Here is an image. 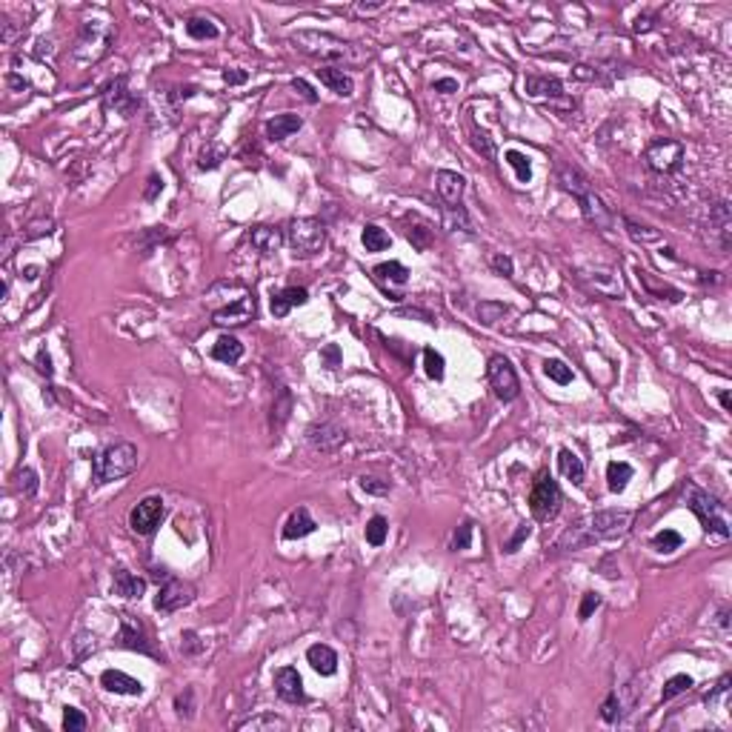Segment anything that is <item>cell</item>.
Listing matches in <instances>:
<instances>
[{
    "instance_id": "obj_1",
    "label": "cell",
    "mask_w": 732,
    "mask_h": 732,
    "mask_svg": "<svg viewBox=\"0 0 732 732\" xmlns=\"http://www.w3.org/2000/svg\"><path fill=\"white\" fill-rule=\"evenodd\" d=\"M292 43L301 52H306L309 58L327 61V63H361L364 61V52L355 43H346V40L329 35V32L304 29V32L292 35Z\"/></svg>"
},
{
    "instance_id": "obj_2",
    "label": "cell",
    "mask_w": 732,
    "mask_h": 732,
    "mask_svg": "<svg viewBox=\"0 0 732 732\" xmlns=\"http://www.w3.org/2000/svg\"><path fill=\"white\" fill-rule=\"evenodd\" d=\"M134 467H138V446L129 444V441H120V444H112V446H106L95 455L92 475L98 483H109V481H120V478L132 475Z\"/></svg>"
},
{
    "instance_id": "obj_3",
    "label": "cell",
    "mask_w": 732,
    "mask_h": 732,
    "mask_svg": "<svg viewBox=\"0 0 732 732\" xmlns=\"http://www.w3.org/2000/svg\"><path fill=\"white\" fill-rule=\"evenodd\" d=\"M687 504L690 509L698 515V521L703 524V529H712L721 538H729V524L724 515V504H718V498H712L710 492L698 490V486H687Z\"/></svg>"
},
{
    "instance_id": "obj_4",
    "label": "cell",
    "mask_w": 732,
    "mask_h": 732,
    "mask_svg": "<svg viewBox=\"0 0 732 732\" xmlns=\"http://www.w3.org/2000/svg\"><path fill=\"white\" fill-rule=\"evenodd\" d=\"M286 243L297 255H315L327 243V226L318 218H297L286 229Z\"/></svg>"
},
{
    "instance_id": "obj_5",
    "label": "cell",
    "mask_w": 732,
    "mask_h": 732,
    "mask_svg": "<svg viewBox=\"0 0 732 732\" xmlns=\"http://www.w3.org/2000/svg\"><path fill=\"white\" fill-rule=\"evenodd\" d=\"M646 157V166L658 172V175H669V172H678L684 164V143H678L672 138H658L646 146L644 152Z\"/></svg>"
},
{
    "instance_id": "obj_6",
    "label": "cell",
    "mask_w": 732,
    "mask_h": 732,
    "mask_svg": "<svg viewBox=\"0 0 732 732\" xmlns=\"http://www.w3.org/2000/svg\"><path fill=\"white\" fill-rule=\"evenodd\" d=\"M529 509L538 521H550L558 515L561 509V490H558V483L552 481V475H540L532 486V492H529Z\"/></svg>"
},
{
    "instance_id": "obj_7",
    "label": "cell",
    "mask_w": 732,
    "mask_h": 732,
    "mask_svg": "<svg viewBox=\"0 0 732 732\" xmlns=\"http://www.w3.org/2000/svg\"><path fill=\"white\" fill-rule=\"evenodd\" d=\"M486 377H490V387L495 389V395L501 400H515L521 395V381H518V372L515 366L509 364V358L504 355H492L490 358V366H486Z\"/></svg>"
},
{
    "instance_id": "obj_8",
    "label": "cell",
    "mask_w": 732,
    "mask_h": 732,
    "mask_svg": "<svg viewBox=\"0 0 732 732\" xmlns=\"http://www.w3.org/2000/svg\"><path fill=\"white\" fill-rule=\"evenodd\" d=\"M164 515H166L164 498L149 495V498H143L138 506L129 512V527L138 532V535H152V532L160 527V521H164Z\"/></svg>"
},
{
    "instance_id": "obj_9",
    "label": "cell",
    "mask_w": 732,
    "mask_h": 732,
    "mask_svg": "<svg viewBox=\"0 0 732 732\" xmlns=\"http://www.w3.org/2000/svg\"><path fill=\"white\" fill-rule=\"evenodd\" d=\"M192 598H195V586L172 578V581H166L164 586H160L157 598H155V609L157 612H178V609L192 604Z\"/></svg>"
},
{
    "instance_id": "obj_10",
    "label": "cell",
    "mask_w": 732,
    "mask_h": 732,
    "mask_svg": "<svg viewBox=\"0 0 732 732\" xmlns=\"http://www.w3.org/2000/svg\"><path fill=\"white\" fill-rule=\"evenodd\" d=\"M632 521V512L627 509H604V512H595L589 518V538H612V535H621L623 529L630 527Z\"/></svg>"
},
{
    "instance_id": "obj_11",
    "label": "cell",
    "mask_w": 732,
    "mask_h": 732,
    "mask_svg": "<svg viewBox=\"0 0 732 732\" xmlns=\"http://www.w3.org/2000/svg\"><path fill=\"white\" fill-rule=\"evenodd\" d=\"M306 438L320 452H335L341 444H346V432L332 421H320V423H312L306 429Z\"/></svg>"
},
{
    "instance_id": "obj_12",
    "label": "cell",
    "mask_w": 732,
    "mask_h": 732,
    "mask_svg": "<svg viewBox=\"0 0 732 732\" xmlns=\"http://www.w3.org/2000/svg\"><path fill=\"white\" fill-rule=\"evenodd\" d=\"M578 203H581L584 218H586V221H589L595 229H604V232H609V229H612V212L604 206V201H601L598 195H595L592 189H589L586 195H581V198H578Z\"/></svg>"
},
{
    "instance_id": "obj_13",
    "label": "cell",
    "mask_w": 732,
    "mask_h": 732,
    "mask_svg": "<svg viewBox=\"0 0 732 732\" xmlns=\"http://www.w3.org/2000/svg\"><path fill=\"white\" fill-rule=\"evenodd\" d=\"M275 690H278V695L286 703H301L306 698L304 695V681H301V675H297L295 667H281L275 672Z\"/></svg>"
},
{
    "instance_id": "obj_14",
    "label": "cell",
    "mask_w": 732,
    "mask_h": 732,
    "mask_svg": "<svg viewBox=\"0 0 732 732\" xmlns=\"http://www.w3.org/2000/svg\"><path fill=\"white\" fill-rule=\"evenodd\" d=\"M555 175H558V183H561V189L563 192H569L573 195L575 201L581 198V195H586L589 189H592V183H589V178L578 169V166H573V164H555Z\"/></svg>"
},
{
    "instance_id": "obj_15",
    "label": "cell",
    "mask_w": 732,
    "mask_h": 732,
    "mask_svg": "<svg viewBox=\"0 0 732 732\" xmlns=\"http://www.w3.org/2000/svg\"><path fill=\"white\" fill-rule=\"evenodd\" d=\"M255 315V301L249 292H243L240 297H232L229 306L215 312V323H247Z\"/></svg>"
},
{
    "instance_id": "obj_16",
    "label": "cell",
    "mask_w": 732,
    "mask_h": 732,
    "mask_svg": "<svg viewBox=\"0 0 732 732\" xmlns=\"http://www.w3.org/2000/svg\"><path fill=\"white\" fill-rule=\"evenodd\" d=\"M435 186H438V195L446 206H458L460 198H464V189H467V180L464 175H458V172H449V169H441L435 175Z\"/></svg>"
},
{
    "instance_id": "obj_17",
    "label": "cell",
    "mask_w": 732,
    "mask_h": 732,
    "mask_svg": "<svg viewBox=\"0 0 732 732\" xmlns=\"http://www.w3.org/2000/svg\"><path fill=\"white\" fill-rule=\"evenodd\" d=\"M120 644L126 649H138V653H146V655H157L152 641L143 632V627H141V623H134L132 615H123V621H120Z\"/></svg>"
},
{
    "instance_id": "obj_18",
    "label": "cell",
    "mask_w": 732,
    "mask_h": 732,
    "mask_svg": "<svg viewBox=\"0 0 732 732\" xmlns=\"http://www.w3.org/2000/svg\"><path fill=\"white\" fill-rule=\"evenodd\" d=\"M100 687L109 690V692H118V695H141L143 692V684L138 678H132L120 669H106L100 675Z\"/></svg>"
},
{
    "instance_id": "obj_19",
    "label": "cell",
    "mask_w": 732,
    "mask_h": 732,
    "mask_svg": "<svg viewBox=\"0 0 732 732\" xmlns=\"http://www.w3.org/2000/svg\"><path fill=\"white\" fill-rule=\"evenodd\" d=\"M304 126V120H301V115H292V112H283V115H275V118H269L266 120V126H263V132H266V138L269 141H286V138H292V134L297 132Z\"/></svg>"
},
{
    "instance_id": "obj_20",
    "label": "cell",
    "mask_w": 732,
    "mask_h": 732,
    "mask_svg": "<svg viewBox=\"0 0 732 732\" xmlns=\"http://www.w3.org/2000/svg\"><path fill=\"white\" fill-rule=\"evenodd\" d=\"M283 232L275 229V226H255L249 232V243H252V249L260 252V255H275L281 247H283Z\"/></svg>"
},
{
    "instance_id": "obj_21",
    "label": "cell",
    "mask_w": 732,
    "mask_h": 732,
    "mask_svg": "<svg viewBox=\"0 0 732 732\" xmlns=\"http://www.w3.org/2000/svg\"><path fill=\"white\" fill-rule=\"evenodd\" d=\"M103 100H106V109H115V112H120L123 118H129V115L134 112V106H138V100H134V98L126 92V77H118L115 84L106 89Z\"/></svg>"
},
{
    "instance_id": "obj_22",
    "label": "cell",
    "mask_w": 732,
    "mask_h": 732,
    "mask_svg": "<svg viewBox=\"0 0 732 732\" xmlns=\"http://www.w3.org/2000/svg\"><path fill=\"white\" fill-rule=\"evenodd\" d=\"M309 301V292L304 286H286L283 292L272 295V304H269V309H272L275 318H286L292 306H304Z\"/></svg>"
},
{
    "instance_id": "obj_23",
    "label": "cell",
    "mask_w": 732,
    "mask_h": 732,
    "mask_svg": "<svg viewBox=\"0 0 732 732\" xmlns=\"http://www.w3.org/2000/svg\"><path fill=\"white\" fill-rule=\"evenodd\" d=\"M318 77H320V84L327 86L329 92H335V95H341V98H352V95H355V80H352L343 69L323 66V69H318Z\"/></svg>"
},
{
    "instance_id": "obj_24",
    "label": "cell",
    "mask_w": 732,
    "mask_h": 732,
    "mask_svg": "<svg viewBox=\"0 0 732 732\" xmlns=\"http://www.w3.org/2000/svg\"><path fill=\"white\" fill-rule=\"evenodd\" d=\"M524 89L529 98H561L563 95V84L558 77H550V75H529L524 80Z\"/></svg>"
},
{
    "instance_id": "obj_25",
    "label": "cell",
    "mask_w": 732,
    "mask_h": 732,
    "mask_svg": "<svg viewBox=\"0 0 732 732\" xmlns=\"http://www.w3.org/2000/svg\"><path fill=\"white\" fill-rule=\"evenodd\" d=\"M306 661L320 675H335L338 672V655H335V649L327 646V644H312L306 649Z\"/></svg>"
},
{
    "instance_id": "obj_26",
    "label": "cell",
    "mask_w": 732,
    "mask_h": 732,
    "mask_svg": "<svg viewBox=\"0 0 732 732\" xmlns=\"http://www.w3.org/2000/svg\"><path fill=\"white\" fill-rule=\"evenodd\" d=\"M315 518L309 515V509L306 506H301V509H295L292 515H289V521H286V527H283V538L286 540H295V538H306L309 532H315Z\"/></svg>"
},
{
    "instance_id": "obj_27",
    "label": "cell",
    "mask_w": 732,
    "mask_h": 732,
    "mask_svg": "<svg viewBox=\"0 0 732 732\" xmlns=\"http://www.w3.org/2000/svg\"><path fill=\"white\" fill-rule=\"evenodd\" d=\"M112 589H115V595H120V598H141L146 592V581L126 573V569H118L115 578H112Z\"/></svg>"
},
{
    "instance_id": "obj_28",
    "label": "cell",
    "mask_w": 732,
    "mask_h": 732,
    "mask_svg": "<svg viewBox=\"0 0 732 732\" xmlns=\"http://www.w3.org/2000/svg\"><path fill=\"white\" fill-rule=\"evenodd\" d=\"M212 358L221 361V364H237L243 358V343L235 338V335H221L212 346Z\"/></svg>"
},
{
    "instance_id": "obj_29",
    "label": "cell",
    "mask_w": 732,
    "mask_h": 732,
    "mask_svg": "<svg viewBox=\"0 0 732 732\" xmlns=\"http://www.w3.org/2000/svg\"><path fill=\"white\" fill-rule=\"evenodd\" d=\"M361 243H364V249H366V252H384V249L392 247V237H389L381 226L366 224L364 232H361Z\"/></svg>"
},
{
    "instance_id": "obj_30",
    "label": "cell",
    "mask_w": 732,
    "mask_h": 732,
    "mask_svg": "<svg viewBox=\"0 0 732 732\" xmlns=\"http://www.w3.org/2000/svg\"><path fill=\"white\" fill-rule=\"evenodd\" d=\"M630 481H632V467H630V464H623V460H612V464L607 467V486H609V492H623Z\"/></svg>"
},
{
    "instance_id": "obj_31",
    "label": "cell",
    "mask_w": 732,
    "mask_h": 732,
    "mask_svg": "<svg viewBox=\"0 0 732 732\" xmlns=\"http://www.w3.org/2000/svg\"><path fill=\"white\" fill-rule=\"evenodd\" d=\"M558 464H561V472L573 481L575 486L584 483V464H581V458L573 452V449H561L558 452Z\"/></svg>"
},
{
    "instance_id": "obj_32",
    "label": "cell",
    "mask_w": 732,
    "mask_h": 732,
    "mask_svg": "<svg viewBox=\"0 0 732 732\" xmlns=\"http://www.w3.org/2000/svg\"><path fill=\"white\" fill-rule=\"evenodd\" d=\"M186 35L195 40H215L218 38V26H215L209 17H189L186 20Z\"/></svg>"
},
{
    "instance_id": "obj_33",
    "label": "cell",
    "mask_w": 732,
    "mask_h": 732,
    "mask_svg": "<svg viewBox=\"0 0 732 732\" xmlns=\"http://www.w3.org/2000/svg\"><path fill=\"white\" fill-rule=\"evenodd\" d=\"M375 275L381 278V281L406 283V278H410V269H406L403 263H398V260H389V263H377V266H375Z\"/></svg>"
},
{
    "instance_id": "obj_34",
    "label": "cell",
    "mask_w": 732,
    "mask_h": 732,
    "mask_svg": "<svg viewBox=\"0 0 732 732\" xmlns=\"http://www.w3.org/2000/svg\"><path fill=\"white\" fill-rule=\"evenodd\" d=\"M475 315H478V320H481V323H486V327H492V323H498V320L506 315V306H504V304H498V301H481V304L475 306Z\"/></svg>"
},
{
    "instance_id": "obj_35",
    "label": "cell",
    "mask_w": 732,
    "mask_h": 732,
    "mask_svg": "<svg viewBox=\"0 0 732 732\" xmlns=\"http://www.w3.org/2000/svg\"><path fill=\"white\" fill-rule=\"evenodd\" d=\"M506 164L515 169V175H518L521 183H529V178H532V164H529V157H527L524 152L509 149V152H506Z\"/></svg>"
},
{
    "instance_id": "obj_36",
    "label": "cell",
    "mask_w": 732,
    "mask_h": 732,
    "mask_svg": "<svg viewBox=\"0 0 732 732\" xmlns=\"http://www.w3.org/2000/svg\"><path fill=\"white\" fill-rule=\"evenodd\" d=\"M446 364H444V355L441 352H435V349H423V369H426V375L432 377V381H444V369Z\"/></svg>"
},
{
    "instance_id": "obj_37",
    "label": "cell",
    "mask_w": 732,
    "mask_h": 732,
    "mask_svg": "<svg viewBox=\"0 0 732 732\" xmlns=\"http://www.w3.org/2000/svg\"><path fill=\"white\" fill-rule=\"evenodd\" d=\"M692 687V678L687 675V672H678V675H672L669 681L664 684V692H661V701H672L675 695H681V692H687Z\"/></svg>"
},
{
    "instance_id": "obj_38",
    "label": "cell",
    "mask_w": 732,
    "mask_h": 732,
    "mask_svg": "<svg viewBox=\"0 0 732 732\" xmlns=\"http://www.w3.org/2000/svg\"><path fill=\"white\" fill-rule=\"evenodd\" d=\"M623 226H627L630 237L638 240V243H661V232H658V229L641 226V224H635V221H630V218H623Z\"/></svg>"
},
{
    "instance_id": "obj_39",
    "label": "cell",
    "mask_w": 732,
    "mask_h": 732,
    "mask_svg": "<svg viewBox=\"0 0 732 732\" xmlns=\"http://www.w3.org/2000/svg\"><path fill=\"white\" fill-rule=\"evenodd\" d=\"M592 286H595L598 295H607V297H618L621 295V283L609 272H592Z\"/></svg>"
},
{
    "instance_id": "obj_40",
    "label": "cell",
    "mask_w": 732,
    "mask_h": 732,
    "mask_svg": "<svg viewBox=\"0 0 732 732\" xmlns=\"http://www.w3.org/2000/svg\"><path fill=\"white\" fill-rule=\"evenodd\" d=\"M544 372H547V377L550 381H555V384H561V387H566V384H573V369H569L563 361H547L544 364Z\"/></svg>"
},
{
    "instance_id": "obj_41",
    "label": "cell",
    "mask_w": 732,
    "mask_h": 732,
    "mask_svg": "<svg viewBox=\"0 0 732 732\" xmlns=\"http://www.w3.org/2000/svg\"><path fill=\"white\" fill-rule=\"evenodd\" d=\"M387 532H389V524H387V518H381V515H375V518L366 524V540L372 547H381L387 540Z\"/></svg>"
},
{
    "instance_id": "obj_42",
    "label": "cell",
    "mask_w": 732,
    "mask_h": 732,
    "mask_svg": "<svg viewBox=\"0 0 732 732\" xmlns=\"http://www.w3.org/2000/svg\"><path fill=\"white\" fill-rule=\"evenodd\" d=\"M653 544H655L658 552H675V550H681L684 538L678 535L675 529H664V532H658V535L653 538Z\"/></svg>"
},
{
    "instance_id": "obj_43",
    "label": "cell",
    "mask_w": 732,
    "mask_h": 732,
    "mask_svg": "<svg viewBox=\"0 0 732 732\" xmlns=\"http://www.w3.org/2000/svg\"><path fill=\"white\" fill-rule=\"evenodd\" d=\"M63 729H66V732H84V729H86V715L80 712V710H75V707H66V712H63Z\"/></svg>"
},
{
    "instance_id": "obj_44",
    "label": "cell",
    "mask_w": 732,
    "mask_h": 732,
    "mask_svg": "<svg viewBox=\"0 0 732 732\" xmlns=\"http://www.w3.org/2000/svg\"><path fill=\"white\" fill-rule=\"evenodd\" d=\"M469 544H472V524L464 521V524H460V527L455 529L452 550H455V552H464V550H469Z\"/></svg>"
},
{
    "instance_id": "obj_45",
    "label": "cell",
    "mask_w": 732,
    "mask_h": 732,
    "mask_svg": "<svg viewBox=\"0 0 732 732\" xmlns=\"http://www.w3.org/2000/svg\"><path fill=\"white\" fill-rule=\"evenodd\" d=\"M263 726H269V729H286V721L283 718H275V715H260V718H252V721H247V724H240V729H263Z\"/></svg>"
},
{
    "instance_id": "obj_46",
    "label": "cell",
    "mask_w": 732,
    "mask_h": 732,
    "mask_svg": "<svg viewBox=\"0 0 732 732\" xmlns=\"http://www.w3.org/2000/svg\"><path fill=\"white\" fill-rule=\"evenodd\" d=\"M601 718L607 724H615L621 718V701H618V692H612L607 701H604V707H601Z\"/></svg>"
},
{
    "instance_id": "obj_47",
    "label": "cell",
    "mask_w": 732,
    "mask_h": 732,
    "mask_svg": "<svg viewBox=\"0 0 732 732\" xmlns=\"http://www.w3.org/2000/svg\"><path fill=\"white\" fill-rule=\"evenodd\" d=\"M406 237H410V243L415 249H421V252L429 247V240H432L429 229H423V226H410V229H406Z\"/></svg>"
},
{
    "instance_id": "obj_48",
    "label": "cell",
    "mask_w": 732,
    "mask_h": 732,
    "mask_svg": "<svg viewBox=\"0 0 732 732\" xmlns=\"http://www.w3.org/2000/svg\"><path fill=\"white\" fill-rule=\"evenodd\" d=\"M472 146H475L483 157H490V160L495 157V143L490 141V134H486V132H475V134H472Z\"/></svg>"
},
{
    "instance_id": "obj_49",
    "label": "cell",
    "mask_w": 732,
    "mask_h": 732,
    "mask_svg": "<svg viewBox=\"0 0 732 732\" xmlns=\"http://www.w3.org/2000/svg\"><path fill=\"white\" fill-rule=\"evenodd\" d=\"M601 601H604V598H601L598 592H586V595H584V601H581V609H578V618H581V621H586V618H589L595 609L601 607Z\"/></svg>"
},
{
    "instance_id": "obj_50",
    "label": "cell",
    "mask_w": 732,
    "mask_h": 732,
    "mask_svg": "<svg viewBox=\"0 0 732 732\" xmlns=\"http://www.w3.org/2000/svg\"><path fill=\"white\" fill-rule=\"evenodd\" d=\"M289 410H292V398H289V389H281V403H275V412H272V421L281 426L286 418H289Z\"/></svg>"
},
{
    "instance_id": "obj_51",
    "label": "cell",
    "mask_w": 732,
    "mask_h": 732,
    "mask_svg": "<svg viewBox=\"0 0 732 732\" xmlns=\"http://www.w3.org/2000/svg\"><path fill=\"white\" fill-rule=\"evenodd\" d=\"M361 490L369 492V495H387V492H389V483H387V481H377V478H361Z\"/></svg>"
},
{
    "instance_id": "obj_52",
    "label": "cell",
    "mask_w": 732,
    "mask_h": 732,
    "mask_svg": "<svg viewBox=\"0 0 732 732\" xmlns=\"http://www.w3.org/2000/svg\"><path fill=\"white\" fill-rule=\"evenodd\" d=\"M292 89H295L297 95H301L306 103H318V92H315L309 84H306L304 77H295V80H292Z\"/></svg>"
},
{
    "instance_id": "obj_53",
    "label": "cell",
    "mask_w": 732,
    "mask_h": 732,
    "mask_svg": "<svg viewBox=\"0 0 732 732\" xmlns=\"http://www.w3.org/2000/svg\"><path fill=\"white\" fill-rule=\"evenodd\" d=\"M320 361L327 364V369H335V366L341 364V349H338L335 343H329V346H323V349H320Z\"/></svg>"
},
{
    "instance_id": "obj_54",
    "label": "cell",
    "mask_w": 732,
    "mask_h": 732,
    "mask_svg": "<svg viewBox=\"0 0 732 732\" xmlns=\"http://www.w3.org/2000/svg\"><path fill=\"white\" fill-rule=\"evenodd\" d=\"M20 486H23L26 495H35V492H38V475H35V469H23V472H20Z\"/></svg>"
},
{
    "instance_id": "obj_55",
    "label": "cell",
    "mask_w": 732,
    "mask_h": 732,
    "mask_svg": "<svg viewBox=\"0 0 732 732\" xmlns=\"http://www.w3.org/2000/svg\"><path fill=\"white\" fill-rule=\"evenodd\" d=\"M206 149H209V146H206ZM206 149L201 152V164H198V166H201V169H215V166H221V160H224V149H218L215 155H209Z\"/></svg>"
},
{
    "instance_id": "obj_56",
    "label": "cell",
    "mask_w": 732,
    "mask_h": 732,
    "mask_svg": "<svg viewBox=\"0 0 732 732\" xmlns=\"http://www.w3.org/2000/svg\"><path fill=\"white\" fill-rule=\"evenodd\" d=\"M492 266H495V272H501L504 278H512V272H515L509 255H495V258H492Z\"/></svg>"
},
{
    "instance_id": "obj_57",
    "label": "cell",
    "mask_w": 732,
    "mask_h": 732,
    "mask_svg": "<svg viewBox=\"0 0 732 732\" xmlns=\"http://www.w3.org/2000/svg\"><path fill=\"white\" fill-rule=\"evenodd\" d=\"M529 532H532V529H529L527 524H521V527H518V532H515V535H512V540L506 544V552H518V547H521L524 540L529 538Z\"/></svg>"
},
{
    "instance_id": "obj_58",
    "label": "cell",
    "mask_w": 732,
    "mask_h": 732,
    "mask_svg": "<svg viewBox=\"0 0 732 732\" xmlns=\"http://www.w3.org/2000/svg\"><path fill=\"white\" fill-rule=\"evenodd\" d=\"M157 192H164V178H160V175H149V186H146L143 198H146V201H155Z\"/></svg>"
},
{
    "instance_id": "obj_59",
    "label": "cell",
    "mask_w": 732,
    "mask_h": 732,
    "mask_svg": "<svg viewBox=\"0 0 732 732\" xmlns=\"http://www.w3.org/2000/svg\"><path fill=\"white\" fill-rule=\"evenodd\" d=\"M432 86H435V92H441V95H452V92H458V80L455 77H441Z\"/></svg>"
},
{
    "instance_id": "obj_60",
    "label": "cell",
    "mask_w": 732,
    "mask_h": 732,
    "mask_svg": "<svg viewBox=\"0 0 732 732\" xmlns=\"http://www.w3.org/2000/svg\"><path fill=\"white\" fill-rule=\"evenodd\" d=\"M38 369H40V375H46V377H52V372H55V369H52V358H49L46 349L38 352Z\"/></svg>"
},
{
    "instance_id": "obj_61",
    "label": "cell",
    "mask_w": 732,
    "mask_h": 732,
    "mask_svg": "<svg viewBox=\"0 0 732 732\" xmlns=\"http://www.w3.org/2000/svg\"><path fill=\"white\" fill-rule=\"evenodd\" d=\"M224 80H226V84H243V80H247V72L226 69V72H224Z\"/></svg>"
},
{
    "instance_id": "obj_62",
    "label": "cell",
    "mask_w": 732,
    "mask_h": 732,
    "mask_svg": "<svg viewBox=\"0 0 732 732\" xmlns=\"http://www.w3.org/2000/svg\"><path fill=\"white\" fill-rule=\"evenodd\" d=\"M646 29H653V17H638L635 20V32H646Z\"/></svg>"
},
{
    "instance_id": "obj_63",
    "label": "cell",
    "mask_w": 732,
    "mask_h": 732,
    "mask_svg": "<svg viewBox=\"0 0 732 732\" xmlns=\"http://www.w3.org/2000/svg\"><path fill=\"white\" fill-rule=\"evenodd\" d=\"M721 406H724V410H726V412L732 410V398H729V392H726V389L721 392Z\"/></svg>"
},
{
    "instance_id": "obj_64",
    "label": "cell",
    "mask_w": 732,
    "mask_h": 732,
    "mask_svg": "<svg viewBox=\"0 0 732 732\" xmlns=\"http://www.w3.org/2000/svg\"><path fill=\"white\" fill-rule=\"evenodd\" d=\"M721 627L729 630V609H721Z\"/></svg>"
}]
</instances>
